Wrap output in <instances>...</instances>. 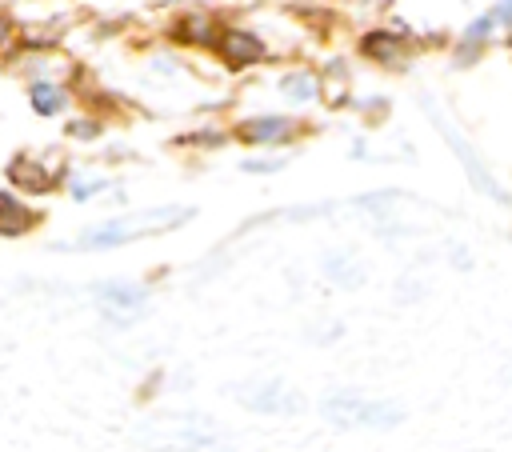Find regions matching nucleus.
<instances>
[{
  "label": "nucleus",
  "instance_id": "obj_1",
  "mask_svg": "<svg viewBox=\"0 0 512 452\" xmlns=\"http://www.w3.org/2000/svg\"><path fill=\"white\" fill-rule=\"evenodd\" d=\"M188 220V208H160V212H148V216H132V220H108V224H96L80 236V248H116V244H128L132 236H144V232H164V228H176Z\"/></svg>",
  "mask_w": 512,
  "mask_h": 452
},
{
  "label": "nucleus",
  "instance_id": "obj_2",
  "mask_svg": "<svg viewBox=\"0 0 512 452\" xmlns=\"http://www.w3.org/2000/svg\"><path fill=\"white\" fill-rule=\"evenodd\" d=\"M332 424L340 428H396L404 420V408L396 404H380V400H344V396H332L324 400L320 408Z\"/></svg>",
  "mask_w": 512,
  "mask_h": 452
},
{
  "label": "nucleus",
  "instance_id": "obj_3",
  "mask_svg": "<svg viewBox=\"0 0 512 452\" xmlns=\"http://www.w3.org/2000/svg\"><path fill=\"white\" fill-rule=\"evenodd\" d=\"M436 128L444 132V140H448V144H452V152L460 156V164H464V172H468V180H472V184H476V188H480L484 196H492V200H504V188H500V184L492 180V172H488V168H484V164H480V160L472 156V148H468V140H464V136H460L456 128H448V124H444L440 116H436Z\"/></svg>",
  "mask_w": 512,
  "mask_h": 452
},
{
  "label": "nucleus",
  "instance_id": "obj_4",
  "mask_svg": "<svg viewBox=\"0 0 512 452\" xmlns=\"http://www.w3.org/2000/svg\"><path fill=\"white\" fill-rule=\"evenodd\" d=\"M216 48L220 56L232 64V68H244V64H256L264 56V44L252 36V32H240V28H228L216 36Z\"/></svg>",
  "mask_w": 512,
  "mask_h": 452
},
{
  "label": "nucleus",
  "instance_id": "obj_5",
  "mask_svg": "<svg viewBox=\"0 0 512 452\" xmlns=\"http://www.w3.org/2000/svg\"><path fill=\"white\" fill-rule=\"evenodd\" d=\"M292 136V120L288 116H256L240 124V140L248 144H280Z\"/></svg>",
  "mask_w": 512,
  "mask_h": 452
},
{
  "label": "nucleus",
  "instance_id": "obj_6",
  "mask_svg": "<svg viewBox=\"0 0 512 452\" xmlns=\"http://www.w3.org/2000/svg\"><path fill=\"white\" fill-rule=\"evenodd\" d=\"M36 224V212L20 204L12 192H0V236H24Z\"/></svg>",
  "mask_w": 512,
  "mask_h": 452
},
{
  "label": "nucleus",
  "instance_id": "obj_7",
  "mask_svg": "<svg viewBox=\"0 0 512 452\" xmlns=\"http://www.w3.org/2000/svg\"><path fill=\"white\" fill-rule=\"evenodd\" d=\"M360 52H364L368 60H376V64H400V60H404V44H400V36H392V32H368V36L360 40Z\"/></svg>",
  "mask_w": 512,
  "mask_h": 452
},
{
  "label": "nucleus",
  "instance_id": "obj_8",
  "mask_svg": "<svg viewBox=\"0 0 512 452\" xmlns=\"http://www.w3.org/2000/svg\"><path fill=\"white\" fill-rule=\"evenodd\" d=\"M8 176L20 184V188H28V192H48L56 180L48 176V168L44 164H36V160H28V156H16L12 164H8Z\"/></svg>",
  "mask_w": 512,
  "mask_h": 452
},
{
  "label": "nucleus",
  "instance_id": "obj_9",
  "mask_svg": "<svg viewBox=\"0 0 512 452\" xmlns=\"http://www.w3.org/2000/svg\"><path fill=\"white\" fill-rule=\"evenodd\" d=\"M96 296H100L108 308H128V312L144 308V300H148V292H144L140 284H100Z\"/></svg>",
  "mask_w": 512,
  "mask_h": 452
},
{
  "label": "nucleus",
  "instance_id": "obj_10",
  "mask_svg": "<svg viewBox=\"0 0 512 452\" xmlns=\"http://www.w3.org/2000/svg\"><path fill=\"white\" fill-rule=\"evenodd\" d=\"M176 36H180V40H192V44H212V40H216V24H212V16L192 12V16H184V20L176 24Z\"/></svg>",
  "mask_w": 512,
  "mask_h": 452
},
{
  "label": "nucleus",
  "instance_id": "obj_11",
  "mask_svg": "<svg viewBox=\"0 0 512 452\" xmlns=\"http://www.w3.org/2000/svg\"><path fill=\"white\" fill-rule=\"evenodd\" d=\"M280 92H284L292 104H304V100H312V96L320 92V84H316L312 72H292V76L280 80Z\"/></svg>",
  "mask_w": 512,
  "mask_h": 452
},
{
  "label": "nucleus",
  "instance_id": "obj_12",
  "mask_svg": "<svg viewBox=\"0 0 512 452\" xmlns=\"http://www.w3.org/2000/svg\"><path fill=\"white\" fill-rule=\"evenodd\" d=\"M28 100H32V108H36L40 116H56V112L64 108V92H60L56 84H48V80H40V84H32V92H28Z\"/></svg>",
  "mask_w": 512,
  "mask_h": 452
},
{
  "label": "nucleus",
  "instance_id": "obj_13",
  "mask_svg": "<svg viewBox=\"0 0 512 452\" xmlns=\"http://www.w3.org/2000/svg\"><path fill=\"white\" fill-rule=\"evenodd\" d=\"M488 32H492V12H484L476 24H468V32H464V40H460V64H468V60L476 56V44H484Z\"/></svg>",
  "mask_w": 512,
  "mask_h": 452
},
{
  "label": "nucleus",
  "instance_id": "obj_14",
  "mask_svg": "<svg viewBox=\"0 0 512 452\" xmlns=\"http://www.w3.org/2000/svg\"><path fill=\"white\" fill-rule=\"evenodd\" d=\"M248 408L284 412V408H296V404H292V396H284V392H280V384H272V388H260V392H252V404H248Z\"/></svg>",
  "mask_w": 512,
  "mask_h": 452
},
{
  "label": "nucleus",
  "instance_id": "obj_15",
  "mask_svg": "<svg viewBox=\"0 0 512 452\" xmlns=\"http://www.w3.org/2000/svg\"><path fill=\"white\" fill-rule=\"evenodd\" d=\"M492 24H512V0H500L492 8Z\"/></svg>",
  "mask_w": 512,
  "mask_h": 452
},
{
  "label": "nucleus",
  "instance_id": "obj_16",
  "mask_svg": "<svg viewBox=\"0 0 512 452\" xmlns=\"http://www.w3.org/2000/svg\"><path fill=\"white\" fill-rule=\"evenodd\" d=\"M280 160H244V172H276Z\"/></svg>",
  "mask_w": 512,
  "mask_h": 452
},
{
  "label": "nucleus",
  "instance_id": "obj_17",
  "mask_svg": "<svg viewBox=\"0 0 512 452\" xmlns=\"http://www.w3.org/2000/svg\"><path fill=\"white\" fill-rule=\"evenodd\" d=\"M72 136H96V124H80V120H76V124H72Z\"/></svg>",
  "mask_w": 512,
  "mask_h": 452
}]
</instances>
